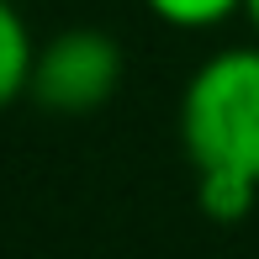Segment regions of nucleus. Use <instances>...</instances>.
<instances>
[{
	"label": "nucleus",
	"instance_id": "obj_2",
	"mask_svg": "<svg viewBox=\"0 0 259 259\" xmlns=\"http://www.w3.org/2000/svg\"><path fill=\"white\" fill-rule=\"evenodd\" d=\"M127 53L111 32L101 27H69L37 42L27 96L53 116H90L122 90Z\"/></svg>",
	"mask_w": 259,
	"mask_h": 259
},
{
	"label": "nucleus",
	"instance_id": "obj_1",
	"mask_svg": "<svg viewBox=\"0 0 259 259\" xmlns=\"http://www.w3.org/2000/svg\"><path fill=\"white\" fill-rule=\"evenodd\" d=\"M175 127L196 175H233L259 185V42L201 58L180 90Z\"/></svg>",
	"mask_w": 259,
	"mask_h": 259
},
{
	"label": "nucleus",
	"instance_id": "obj_3",
	"mask_svg": "<svg viewBox=\"0 0 259 259\" xmlns=\"http://www.w3.org/2000/svg\"><path fill=\"white\" fill-rule=\"evenodd\" d=\"M32 58H37V42L27 32V16L16 11V0H0V111L27 96Z\"/></svg>",
	"mask_w": 259,
	"mask_h": 259
},
{
	"label": "nucleus",
	"instance_id": "obj_5",
	"mask_svg": "<svg viewBox=\"0 0 259 259\" xmlns=\"http://www.w3.org/2000/svg\"><path fill=\"white\" fill-rule=\"evenodd\" d=\"M143 11L175 32H211L222 21L243 16V0H143Z\"/></svg>",
	"mask_w": 259,
	"mask_h": 259
},
{
	"label": "nucleus",
	"instance_id": "obj_4",
	"mask_svg": "<svg viewBox=\"0 0 259 259\" xmlns=\"http://www.w3.org/2000/svg\"><path fill=\"white\" fill-rule=\"evenodd\" d=\"M196 206H201V217L233 228L259 206V185L233 180V175H196Z\"/></svg>",
	"mask_w": 259,
	"mask_h": 259
},
{
	"label": "nucleus",
	"instance_id": "obj_6",
	"mask_svg": "<svg viewBox=\"0 0 259 259\" xmlns=\"http://www.w3.org/2000/svg\"><path fill=\"white\" fill-rule=\"evenodd\" d=\"M243 21H249L254 37H259V0H243Z\"/></svg>",
	"mask_w": 259,
	"mask_h": 259
}]
</instances>
